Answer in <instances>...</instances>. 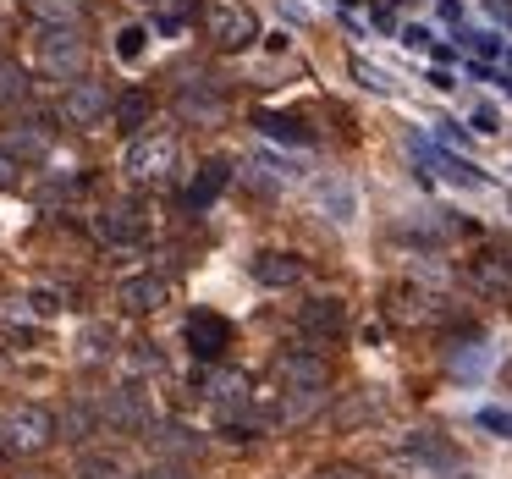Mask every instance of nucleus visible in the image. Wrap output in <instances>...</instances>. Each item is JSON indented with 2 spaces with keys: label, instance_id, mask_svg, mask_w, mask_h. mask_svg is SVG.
<instances>
[{
  "label": "nucleus",
  "instance_id": "1",
  "mask_svg": "<svg viewBox=\"0 0 512 479\" xmlns=\"http://www.w3.org/2000/svg\"><path fill=\"white\" fill-rule=\"evenodd\" d=\"M177 160H182L177 133H166V127H144L138 138H127L122 171H127V182H138V188H166V182L177 177Z\"/></svg>",
  "mask_w": 512,
  "mask_h": 479
},
{
  "label": "nucleus",
  "instance_id": "2",
  "mask_svg": "<svg viewBox=\"0 0 512 479\" xmlns=\"http://www.w3.org/2000/svg\"><path fill=\"white\" fill-rule=\"evenodd\" d=\"M56 435H61L56 413L39 408V402H23V408L0 413V452L6 457H39Z\"/></svg>",
  "mask_w": 512,
  "mask_h": 479
},
{
  "label": "nucleus",
  "instance_id": "3",
  "mask_svg": "<svg viewBox=\"0 0 512 479\" xmlns=\"http://www.w3.org/2000/svg\"><path fill=\"white\" fill-rule=\"evenodd\" d=\"M270 375H276V397H331V364H325V353H309V347L276 353Z\"/></svg>",
  "mask_w": 512,
  "mask_h": 479
},
{
  "label": "nucleus",
  "instance_id": "4",
  "mask_svg": "<svg viewBox=\"0 0 512 479\" xmlns=\"http://www.w3.org/2000/svg\"><path fill=\"white\" fill-rule=\"evenodd\" d=\"M204 39L215 50H226V56H237V50H248L259 39V17L248 6H237V0H210L204 6Z\"/></svg>",
  "mask_w": 512,
  "mask_h": 479
},
{
  "label": "nucleus",
  "instance_id": "5",
  "mask_svg": "<svg viewBox=\"0 0 512 479\" xmlns=\"http://www.w3.org/2000/svg\"><path fill=\"white\" fill-rule=\"evenodd\" d=\"M39 67L61 83L89 78V39H83L78 28H45V34H39Z\"/></svg>",
  "mask_w": 512,
  "mask_h": 479
},
{
  "label": "nucleus",
  "instance_id": "6",
  "mask_svg": "<svg viewBox=\"0 0 512 479\" xmlns=\"http://www.w3.org/2000/svg\"><path fill=\"white\" fill-rule=\"evenodd\" d=\"M171 105H177V116H182V122H193V127L226 122V89H221L215 78H204V72H193L188 83H177Z\"/></svg>",
  "mask_w": 512,
  "mask_h": 479
},
{
  "label": "nucleus",
  "instance_id": "7",
  "mask_svg": "<svg viewBox=\"0 0 512 479\" xmlns=\"http://www.w3.org/2000/svg\"><path fill=\"white\" fill-rule=\"evenodd\" d=\"M94 237H100L105 248H133V243H144V237H149V215H144V204H133V199H111L100 215H94Z\"/></svg>",
  "mask_w": 512,
  "mask_h": 479
},
{
  "label": "nucleus",
  "instance_id": "8",
  "mask_svg": "<svg viewBox=\"0 0 512 479\" xmlns=\"http://www.w3.org/2000/svg\"><path fill=\"white\" fill-rule=\"evenodd\" d=\"M100 424H111V430H122V435L149 430V424H155V402H149V391L138 386V380H127V386H116L111 397L100 402Z\"/></svg>",
  "mask_w": 512,
  "mask_h": 479
},
{
  "label": "nucleus",
  "instance_id": "9",
  "mask_svg": "<svg viewBox=\"0 0 512 479\" xmlns=\"http://www.w3.org/2000/svg\"><path fill=\"white\" fill-rule=\"evenodd\" d=\"M111 105H116V94L105 89L100 78H78L61 94V122L67 127H100L105 116H111Z\"/></svg>",
  "mask_w": 512,
  "mask_h": 479
},
{
  "label": "nucleus",
  "instance_id": "10",
  "mask_svg": "<svg viewBox=\"0 0 512 479\" xmlns=\"http://www.w3.org/2000/svg\"><path fill=\"white\" fill-rule=\"evenodd\" d=\"M298 336L309 347H336L347 336V303L342 298H309L298 309Z\"/></svg>",
  "mask_w": 512,
  "mask_h": 479
},
{
  "label": "nucleus",
  "instance_id": "11",
  "mask_svg": "<svg viewBox=\"0 0 512 479\" xmlns=\"http://www.w3.org/2000/svg\"><path fill=\"white\" fill-rule=\"evenodd\" d=\"M182 336H188V353L199 358V364H221L226 347H232V320L215 309H193L188 325H182Z\"/></svg>",
  "mask_w": 512,
  "mask_h": 479
},
{
  "label": "nucleus",
  "instance_id": "12",
  "mask_svg": "<svg viewBox=\"0 0 512 479\" xmlns=\"http://www.w3.org/2000/svg\"><path fill=\"white\" fill-rule=\"evenodd\" d=\"M386 314L397 325H435V320H446V298L419 287V281H402V287L386 292Z\"/></svg>",
  "mask_w": 512,
  "mask_h": 479
},
{
  "label": "nucleus",
  "instance_id": "13",
  "mask_svg": "<svg viewBox=\"0 0 512 479\" xmlns=\"http://www.w3.org/2000/svg\"><path fill=\"white\" fill-rule=\"evenodd\" d=\"M468 287L479 298H512V248L485 243L474 259H468Z\"/></svg>",
  "mask_w": 512,
  "mask_h": 479
},
{
  "label": "nucleus",
  "instance_id": "14",
  "mask_svg": "<svg viewBox=\"0 0 512 479\" xmlns=\"http://www.w3.org/2000/svg\"><path fill=\"white\" fill-rule=\"evenodd\" d=\"M397 457H402V463H413V468H424V479L441 474V468H457V446L441 441L435 430H413L408 441L397 446Z\"/></svg>",
  "mask_w": 512,
  "mask_h": 479
},
{
  "label": "nucleus",
  "instance_id": "15",
  "mask_svg": "<svg viewBox=\"0 0 512 479\" xmlns=\"http://www.w3.org/2000/svg\"><path fill=\"white\" fill-rule=\"evenodd\" d=\"M226 182H232V160H226V155H210V160L199 166V177L188 182V193H182V210H188V215H204L215 199H221Z\"/></svg>",
  "mask_w": 512,
  "mask_h": 479
},
{
  "label": "nucleus",
  "instance_id": "16",
  "mask_svg": "<svg viewBox=\"0 0 512 479\" xmlns=\"http://www.w3.org/2000/svg\"><path fill=\"white\" fill-rule=\"evenodd\" d=\"M166 298H171V287H166V276H155V270L127 276L122 287H116V303H122L127 314H155V309H166Z\"/></svg>",
  "mask_w": 512,
  "mask_h": 479
},
{
  "label": "nucleus",
  "instance_id": "17",
  "mask_svg": "<svg viewBox=\"0 0 512 479\" xmlns=\"http://www.w3.org/2000/svg\"><path fill=\"white\" fill-rule=\"evenodd\" d=\"M149 116H155V94H149L144 83H133V89H122V94H116V105H111V122H116V133L138 138V133L149 127Z\"/></svg>",
  "mask_w": 512,
  "mask_h": 479
},
{
  "label": "nucleus",
  "instance_id": "18",
  "mask_svg": "<svg viewBox=\"0 0 512 479\" xmlns=\"http://www.w3.org/2000/svg\"><path fill=\"white\" fill-rule=\"evenodd\" d=\"M248 270H254V281H259V287H270V292H276V287H298V281H303V259L287 254V248H265V254H254V265H248Z\"/></svg>",
  "mask_w": 512,
  "mask_h": 479
},
{
  "label": "nucleus",
  "instance_id": "19",
  "mask_svg": "<svg viewBox=\"0 0 512 479\" xmlns=\"http://www.w3.org/2000/svg\"><path fill=\"white\" fill-rule=\"evenodd\" d=\"M314 210L331 215V221H342V226H353V221H358V193H353V182H347V177H320V182H314Z\"/></svg>",
  "mask_w": 512,
  "mask_h": 479
},
{
  "label": "nucleus",
  "instance_id": "20",
  "mask_svg": "<svg viewBox=\"0 0 512 479\" xmlns=\"http://www.w3.org/2000/svg\"><path fill=\"white\" fill-rule=\"evenodd\" d=\"M34 100V78H28V67H17V61L0 56V111H17V105Z\"/></svg>",
  "mask_w": 512,
  "mask_h": 479
},
{
  "label": "nucleus",
  "instance_id": "21",
  "mask_svg": "<svg viewBox=\"0 0 512 479\" xmlns=\"http://www.w3.org/2000/svg\"><path fill=\"white\" fill-rule=\"evenodd\" d=\"M50 138H56V127H50V116H23V122H17V133H12V155L23 160V155H45L50 149Z\"/></svg>",
  "mask_w": 512,
  "mask_h": 479
},
{
  "label": "nucleus",
  "instance_id": "22",
  "mask_svg": "<svg viewBox=\"0 0 512 479\" xmlns=\"http://www.w3.org/2000/svg\"><path fill=\"white\" fill-rule=\"evenodd\" d=\"M83 6H89V0H28V12H34L45 28H78Z\"/></svg>",
  "mask_w": 512,
  "mask_h": 479
},
{
  "label": "nucleus",
  "instance_id": "23",
  "mask_svg": "<svg viewBox=\"0 0 512 479\" xmlns=\"http://www.w3.org/2000/svg\"><path fill=\"white\" fill-rule=\"evenodd\" d=\"M149 446H155L160 457H193L199 452V435L182 430V424H160V430H149Z\"/></svg>",
  "mask_w": 512,
  "mask_h": 479
},
{
  "label": "nucleus",
  "instance_id": "24",
  "mask_svg": "<svg viewBox=\"0 0 512 479\" xmlns=\"http://www.w3.org/2000/svg\"><path fill=\"white\" fill-rule=\"evenodd\" d=\"M259 127H265L270 138H287V144H314V133L298 122V116H259Z\"/></svg>",
  "mask_w": 512,
  "mask_h": 479
},
{
  "label": "nucleus",
  "instance_id": "25",
  "mask_svg": "<svg viewBox=\"0 0 512 479\" xmlns=\"http://www.w3.org/2000/svg\"><path fill=\"white\" fill-rule=\"evenodd\" d=\"M111 325H89L83 331V364H100V358H111Z\"/></svg>",
  "mask_w": 512,
  "mask_h": 479
},
{
  "label": "nucleus",
  "instance_id": "26",
  "mask_svg": "<svg viewBox=\"0 0 512 479\" xmlns=\"http://www.w3.org/2000/svg\"><path fill=\"white\" fill-rule=\"evenodd\" d=\"M144 39H149V28L127 23L122 34H116V56H122V61H138V56H144Z\"/></svg>",
  "mask_w": 512,
  "mask_h": 479
},
{
  "label": "nucleus",
  "instance_id": "27",
  "mask_svg": "<svg viewBox=\"0 0 512 479\" xmlns=\"http://www.w3.org/2000/svg\"><path fill=\"white\" fill-rule=\"evenodd\" d=\"M100 424V408H67V419H61V430L72 435V441H83V435Z\"/></svg>",
  "mask_w": 512,
  "mask_h": 479
},
{
  "label": "nucleus",
  "instance_id": "28",
  "mask_svg": "<svg viewBox=\"0 0 512 479\" xmlns=\"http://www.w3.org/2000/svg\"><path fill=\"white\" fill-rule=\"evenodd\" d=\"M78 479H122V463H116V457H83L78 463Z\"/></svg>",
  "mask_w": 512,
  "mask_h": 479
},
{
  "label": "nucleus",
  "instance_id": "29",
  "mask_svg": "<svg viewBox=\"0 0 512 479\" xmlns=\"http://www.w3.org/2000/svg\"><path fill=\"white\" fill-rule=\"evenodd\" d=\"M23 188V160L12 149H0V193H17Z\"/></svg>",
  "mask_w": 512,
  "mask_h": 479
},
{
  "label": "nucleus",
  "instance_id": "30",
  "mask_svg": "<svg viewBox=\"0 0 512 479\" xmlns=\"http://www.w3.org/2000/svg\"><path fill=\"white\" fill-rule=\"evenodd\" d=\"M160 6H166V12H155V28L160 34H177V28L188 23V6H182V0H160Z\"/></svg>",
  "mask_w": 512,
  "mask_h": 479
},
{
  "label": "nucleus",
  "instance_id": "31",
  "mask_svg": "<svg viewBox=\"0 0 512 479\" xmlns=\"http://www.w3.org/2000/svg\"><path fill=\"white\" fill-rule=\"evenodd\" d=\"M353 78H364V89H375V94H391V78H386V72H375L369 61H353Z\"/></svg>",
  "mask_w": 512,
  "mask_h": 479
},
{
  "label": "nucleus",
  "instance_id": "32",
  "mask_svg": "<svg viewBox=\"0 0 512 479\" xmlns=\"http://www.w3.org/2000/svg\"><path fill=\"white\" fill-rule=\"evenodd\" d=\"M485 369V353H479V342H474V353H452V375H479Z\"/></svg>",
  "mask_w": 512,
  "mask_h": 479
},
{
  "label": "nucleus",
  "instance_id": "33",
  "mask_svg": "<svg viewBox=\"0 0 512 479\" xmlns=\"http://www.w3.org/2000/svg\"><path fill=\"white\" fill-rule=\"evenodd\" d=\"M314 479H364V468H353V463H320V468H314Z\"/></svg>",
  "mask_w": 512,
  "mask_h": 479
},
{
  "label": "nucleus",
  "instance_id": "34",
  "mask_svg": "<svg viewBox=\"0 0 512 479\" xmlns=\"http://www.w3.org/2000/svg\"><path fill=\"white\" fill-rule=\"evenodd\" d=\"M402 45H408V50H424V45H430V28H402Z\"/></svg>",
  "mask_w": 512,
  "mask_h": 479
},
{
  "label": "nucleus",
  "instance_id": "35",
  "mask_svg": "<svg viewBox=\"0 0 512 479\" xmlns=\"http://www.w3.org/2000/svg\"><path fill=\"white\" fill-rule=\"evenodd\" d=\"M479 424H490V430H512V413H479Z\"/></svg>",
  "mask_w": 512,
  "mask_h": 479
},
{
  "label": "nucleus",
  "instance_id": "36",
  "mask_svg": "<svg viewBox=\"0 0 512 479\" xmlns=\"http://www.w3.org/2000/svg\"><path fill=\"white\" fill-rule=\"evenodd\" d=\"M133 479H188L182 468H149V474H133Z\"/></svg>",
  "mask_w": 512,
  "mask_h": 479
},
{
  "label": "nucleus",
  "instance_id": "37",
  "mask_svg": "<svg viewBox=\"0 0 512 479\" xmlns=\"http://www.w3.org/2000/svg\"><path fill=\"white\" fill-rule=\"evenodd\" d=\"M0 50H6V23H0Z\"/></svg>",
  "mask_w": 512,
  "mask_h": 479
},
{
  "label": "nucleus",
  "instance_id": "38",
  "mask_svg": "<svg viewBox=\"0 0 512 479\" xmlns=\"http://www.w3.org/2000/svg\"><path fill=\"white\" fill-rule=\"evenodd\" d=\"M17 479H45V474H17Z\"/></svg>",
  "mask_w": 512,
  "mask_h": 479
},
{
  "label": "nucleus",
  "instance_id": "39",
  "mask_svg": "<svg viewBox=\"0 0 512 479\" xmlns=\"http://www.w3.org/2000/svg\"><path fill=\"white\" fill-rule=\"evenodd\" d=\"M144 6H160V0H144Z\"/></svg>",
  "mask_w": 512,
  "mask_h": 479
}]
</instances>
